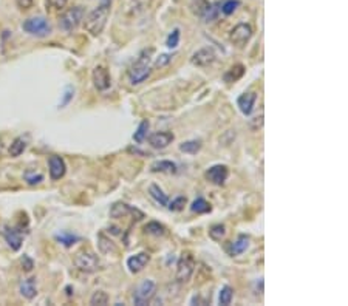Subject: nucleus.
Masks as SVG:
<instances>
[{
    "instance_id": "1",
    "label": "nucleus",
    "mask_w": 348,
    "mask_h": 306,
    "mask_svg": "<svg viewBox=\"0 0 348 306\" xmlns=\"http://www.w3.org/2000/svg\"><path fill=\"white\" fill-rule=\"evenodd\" d=\"M113 0H101L99 6L93 10L84 20V28L89 31L92 36H99L107 25V19L110 16Z\"/></svg>"
},
{
    "instance_id": "2",
    "label": "nucleus",
    "mask_w": 348,
    "mask_h": 306,
    "mask_svg": "<svg viewBox=\"0 0 348 306\" xmlns=\"http://www.w3.org/2000/svg\"><path fill=\"white\" fill-rule=\"evenodd\" d=\"M152 54L153 48L141 51V54L136 59V62L128 70V79L133 85H139L147 81L152 74Z\"/></svg>"
},
{
    "instance_id": "3",
    "label": "nucleus",
    "mask_w": 348,
    "mask_h": 306,
    "mask_svg": "<svg viewBox=\"0 0 348 306\" xmlns=\"http://www.w3.org/2000/svg\"><path fill=\"white\" fill-rule=\"evenodd\" d=\"M156 294V283L150 278H144L133 291V303L138 306H144L150 303Z\"/></svg>"
},
{
    "instance_id": "4",
    "label": "nucleus",
    "mask_w": 348,
    "mask_h": 306,
    "mask_svg": "<svg viewBox=\"0 0 348 306\" xmlns=\"http://www.w3.org/2000/svg\"><path fill=\"white\" fill-rule=\"evenodd\" d=\"M22 28L25 33H28L31 36H36V37H47L51 33L50 22L45 19V17H40V16L27 19L22 23Z\"/></svg>"
},
{
    "instance_id": "5",
    "label": "nucleus",
    "mask_w": 348,
    "mask_h": 306,
    "mask_svg": "<svg viewBox=\"0 0 348 306\" xmlns=\"http://www.w3.org/2000/svg\"><path fill=\"white\" fill-rule=\"evenodd\" d=\"M84 16H85V11L82 6L70 8V10H67L62 16H60L59 27L67 33L73 31L74 28H77V25L84 20Z\"/></svg>"
},
{
    "instance_id": "6",
    "label": "nucleus",
    "mask_w": 348,
    "mask_h": 306,
    "mask_svg": "<svg viewBox=\"0 0 348 306\" xmlns=\"http://www.w3.org/2000/svg\"><path fill=\"white\" fill-rule=\"evenodd\" d=\"M195 270V258L189 251L183 252L177 265V280L180 283H187Z\"/></svg>"
},
{
    "instance_id": "7",
    "label": "nucleus",
    "mask_w": 348,
    "mask_h": 306,
    "mask_svg": "<svg viewBox=\"0 0 348 306\" xmlns=\"http://www.w3.org/2000/svg\"><path fill=\"white\" fill-rule=\"evenodd\" d=\"M74 266L85 274H93L101 269V261L92 252H79L74 257Z\"/></svg>"
},
{
    "instance_id": "8",
    "label": "nucleus",
    "mask_w": 348,
    "mask_h": 306,
    "mask_svg": "<svg viewBox=\"0 0 348 306\" xmlns=\"http://www.w3.org/2000/svg\"><path fill=\"white\" fill-rule=\"evenodd\" d=\"M252 27L249 23H238L236 25L232 30H231V34H229V40L232 45H236L238 48L245 47L246 43L251 40L252 37Z\"/></svg>"
},
{
    "instance_id": "9",
    "label": "nucleus",
    "mask_w": 348,
    "mask_h": 306,
    "mask_svg": "<svg viewBox=\"0 0 348 306\" xmlns=\"http://www.w3.org/2000/svg\"><path fill=\"white\" fill-rule=\"evenodd\" d=\"M207 181H211L215 186H223L226 180L229 177V169L224 164H215L212 167H209L204 173Z\"/></svg>"
},
{
    "instance_id": "10",
    "label": "nucleus",
    "mask_w": 348,
    "mask_h": 306,
    "mask_svg": "<svg viewBox=\"0 0 348 306\" xmlns=\"http://www.w3.org/2000/svg\"><path fill=\"white\" fill-rule=\"evenodd\" d=\"M128 214H132L135 216V220H141V218H144V214L141 211H138L136 207H132V206L123 203V201H118V203H115L110 207L111 218H124Z\"/></svg>"
},
{
    "instance_id": "11",
    "label": "nucleus",
    "mask_w": 348,
    "mask_h": 306,
    "mask_svg": "<svg viewBox=\"0 0 348 306\" xmlns=\"http://www.w3.org/2000/svg\"><path fill=\"white\" fill-rule=\"evenodd\" d=\"M48 170H50V178L53 181L64 178V175L67 172L65 161L57 155H51L48 158Z\"/></svg>"
},
{
    "instance_id": "12",
    "label": "nucleus",
    "mask_w": 348,
    "mask_h": 306,
    "mask_svg": "<svg viewBox=\"0 0 348 306\" xmlns=\"http://www.w3.org/2000/svg\"><path fill=\"white\" fill-rule=\"evenodd\" d=\"M93 84L99 91H106L110 89L111 79H110L109 70L106 67H96L93 70Z\"/></svg>"
},
{
    "instance_id": "13",
    "label": "nucleus",
    "mask_w": 348,
    "mask_h": 306,
    "mask_svg": "<svg viewBox=\"0 0 348 306\" xmlns=\"http://www.w3.org/2000/svg\"><path fill=\"white\" fill-rule=\"evenodd\" d=\"M215 51L212 48H200L190 57V62L197 67H207L215 62Z\"/></svg>"
},
{
    "instance_id": "14",
    "label": "nucleus",
    "mask_w": 348,
    "mask_h": 306,
    "mask_svg": "<svg viewBox=\"0 0 348 306\" xmlns=\"http://www.w3.org/2000/svg\"><path fill=\"white\" fill-rule=\"evenodd\" d=\"M149 261H150V253L139 252V253H135V255L127 258V268L132 274H138L147 266Z\"/></svg>"
},
{
    "instance_id": "15",
    "label": "nucleus",
    "mask_w": 348,
    "mask_h": 306,
    "mask_svg": "<svg viewBox=\"0 0 348 306\" xmlns=\"http://www.w3.org/2000/svg\"><path fill=\"white\" fill-rule=\"evenodd\" d=\"M173 139H175V135L172 132H156L149 136V144L153 148H160L161 150V148H166L169 144H172Z\"/></svg>"
},
{
    "instance_id": "16",
    "label": "nucleus",
    "mask_w": 348,
    "mask_h": 306,
    "mask_svg": "<svg viewBox=\"0 0 348 306\" xmlns=\"http://www.w3.org/2000/svg\"><path fill=\"white\" fill-rule=\"evenodd\" d=\"M256 101H257V93L248 91V93H243L237 99V106H238V108H240V111L243 113V115L249 116L252 113V110H254Z\"/></svg>"
},
{
    "instance_id": "17",
    "label": "nucleus",
    "mask_w": 348,
    "mask_h": 306,
    "mask_svg": "<svg viewBox=\"0 0 348 306\" xmlns=\"http://www.w3.org/2000/svg\"><path fill=\"white\" fill-rule=\"evenodd\" d=\"M3 237L13 251H19L22 248V234L20 231L14 229V227L10 226H5V231H3Z\"/></svg>"
},
{
    "instance_id": "18",
    "label": "nucleus",
    "mask_w": 348,
    "mask_h": 306,
    "mask_svg": "<svg viewBox=\"0 0 348 306\" xmlns=\"http://www.w3.org/2000/svg\"><path fill=\"white\" fill-rule=\"evenodd\" d=\"M249 235H245V234H240L237 240L236 241H232L229 244V248H228V252L231 253L232 257H236V255H240V253L245 252L248 248H249Z\"/></svg>"
},
{
    "instance_id": "19",
    "label": "nucleus",
    "mask_w": 348,
    "mask_h": 306,
    "mask_svg": "<svg viewBox=\"0 0 348 306\" xmlns=\"http://www.w3.org/2000/svg\"><path fill=\"white\" fill-rule=\"evenodd\" d=\"M19 291L20 294L25 297V299L33 300L34 297L37 295V285H36V278H27L23 280L19 286Z\"/></svg>"
},
{
    "instance_id": "20",
    "label": "nucleus",
    "mask_w": 348,
    "mask_h": 306,
    "mask_svg": "<svg viewBox=\"0 0 348 306\" xmlns=\"http://www.w3.org/2000/svg\"><path fill=\"white\" fill-rule=\"evenodd\" d=\"M150 170L153 173H177L178 167H177V164L173 162V161L161 160V161H155L150 165Z\"/></svg>"
},
{
    "instance_id": "21",
    "label": "nucleus",
    "mask_w": 348,
    "mask_h": 306,
    "mask_svg": "<svg viewBox=\"0 0 348 306\" xmlns=\"http://www.w3.org/2000/svg\"><path fill=\"white\" fill-rule=\"evenodd\" d=\"M98 248L101 251V253H104V255H110V253H116L118 252L116 244L113 243L109 237H106L104 234L98 235Z\"/></svg>"
},
{
    "instance_id": "22",
    "label": "nucleus",
    "mask_w": 348,
    "mask_h": 306,
    "mask_svg": "<svg viewBox=\"0 0 348 306\" xmlns=\"http://www.w3.org/2000/svg\"><path fill=\"white\" fill-rule=\"evenodd\" d=\"M243 74H245V67L241 64H236L224 73L223 79H224V82H237L238 79H241Z\"/></svg>"
},
{
    "instance_id": "23",
    "label": "nucleus",
    "mask_w": 348,
    "mask_h": 306,
    "mask_svg": "<svg viewBox=\"0 0 348 306\" xmlns=\"http://www.w3.org/2000/svg\"><path fill=\"white\" fill-rule=\"evenodd\" d=\"M149 194H150V197H152V198H153L160 206H167V204H169V198H167V195L164 194L163 189H161L158 184H152V186L149 187Z\"/></svg>"
},
{
    "instance_id": "24",
    "label": "nucleus",
    "mask_w": 348,
    "mask_h": 306,
    "mask_svg": "<svg viewBox=\"0 0 348 306\" xmlns=\"http://www.w3.org/2000/svg\"><path fill=\"white\" fill-rule=\"evenodd\" d=\"M201 141L200 139H190V141H186V143H183L180 144V150L183 153H189V155H197L200 150H201Z\"/></svg>"
},
{
    "instance_id": "25",
    "label": "nucleus",
    "mask_w": 348,
    "mask_h": 306,
    "mask_svg": "<svg viewBox=\"0 0 348 306\" xmlns=\"http://www.w3.org/2000/svg\"><path fill=\"white\" fill-rule=\"evenodd\" d=\"M25 148H27V139L22 136H17L10 145V155L13 158H17V156H20L25 152Z\"/></svg>"
},
{
    "instance_id": "26",
    "label": "nucleus",
    "mask_w": 348,
    "mask_h": 306,
    "mask_svg": "<svg viewBox=\"0 0 348 306\" xmlns=\"http://www.w3.org/2000/svg\"><path fill=\"white\" fill-rule=\"evenodd\" d=\"M190 211L195 214H207L212 211V206L207 203V201L201 197H198L192 204H190Z\"/></svg>"
},
{
    "instance_id": "27",
    "label": "nucleus",
    "mask_w": 348,
    "mask_h": 306,
    "mask_svg": "<svg viewBox=\"0 0 348 306\" xmlns=\"http://www.w3.org/2000/svg\"><path fill=\"white\" fill-rule=\"evenodd\" d=\"M144 232L149 235H155V237H163V235H166V227L158 221H150L144 226Z\"/></svg>"
},
{
    "instance_id": "28",
    "label": "nucleus",
    "mask_w": 348,
    "mask_h": 306,
    "mask_svg": "<svg viewBox=\"0 0 348 306\" xmlns=\"http://www.w3.org/2000/svg\"><path fill=\"white\" fill-rule=\"evenodd\" d=\"M55 238H56V241H59L60 244H64L65 248H72L74 243H77V241L81 240L79 237H77V235L70 234V232H60V234L56 235Z\"/></svg>"
},
{
    "instance_id": "29",
    "label": "nucleus",
    "mask_w": 348,
    "mask_h": 306,
    "mask_svg": "<svg viewBox=\"0 0 348 306\" xmlns=\"http://www.w3.org/2000/svg\"><path fill=\"white\" fill-rule=\"evenodd\" d=\"M149 127H150L149 121H147V119L141 121V124L138 126L136 132L133 133V141L138 143V144L144 143V139L147 138V132H149Z\"/></svg>"
},
{
    "instance_id": "30",
    "label": "nucleus",
    "mask_w": 348,
    "mask_h": 306,
    "mask_svg": "<svg viewBox=\"0 0 348 306\" xmlns=\"http://www.w3.org/2000/svg\"><path fill=\"white\" fill-rule=\"evenodd\" d=\"M209 6L211 3L207 2V0H192V3H190V8H192V13L198 17H204Z\"/></svg>"
},
{
    "instance_id": "31",
    "label": "nucleus",
    "mask_w": 348,
    "mask_h": 306,
    "mask_svg": "<svg viewBox=\"0 0 348 306\" xmlns=\"http://www.w3.org/2000/svg\"><path fill=\"white\" fill-rule=\"evenodd\" d=\"M23 180L27 181L30 186H36V184H40V182L43 181V175L40 172H36L34 169H28V170H25V173H23Z\"/></svg>"
},
{
    "instance_id": "32",
    "label": "nucleus",
    "mask_w": 348,
    "mask_h": 306,
    "mask_svg": "<svg viewBox=\"0 0 348 306\" xmlns=\"http://www.w3.org/2000/svg\"><path fill=\"white\" fill-rule=\"evenodd\" d=\"M226 235V226L224 224H214L211 229H209V237L214 241H221Z\"/></svg>"
},
{
    "instance_id": "33",
    "label": "nucleus",
    "mask_w": 348,
    "mask_h": 306,
    "mask_svg": "<svg viewBox=\"0 0 348 306\" xmlns=\"http://www.w3.org/2000/svg\"><path fill=\"white\" fill-rule=\"evenodd\" d=\"M232 297H234V289L231 286H223L221 289H220V295H219V302H220V305H223V306H228V305H231V302H232Z\"/></svg>"
},
{
    "instance_id": "34",
    "label": "nucleus",
    "mask_w": 348,
    "mask_h": 306,
    "mask_svg": "<svg viewBox=\"0 0 348 306\" xmlns=\"http://www.w3.org/2000/svg\"><path fill=\"white\" fill-rule=\"evenodd\" d=\"M241 3H240V0H226V2L221 5V13L224 14V16H231V14H234L237 11V8L240 6Z\"/></svg>"
},
{
    "instance_id": "35",
    "label": "nucleus",
    "mask_w": 348,
    "mask_h": 306,
    "mask_svg": "<svg viewBox=\"0 0 348 306\" xmlns=\"http://www.w3.org/2000/svg\"><path fill=\"white\" fill-rule=\"evenodd\" d=\"M186 204H187V198L186 197H177L175 199L172 201V203L167 204V207H169V211H172V212H180V211L184 209Z\"/></svg>"
},
{
    "instance_id": "36",
    "label": "nucleus",
    "mask_w": 348,
    "mask_h": 306,
    "mask_svg": "<svg viewBox=\"0 0 348 306\" xmlns=\"http://www.w3.org/2000/svg\"><path fill=\"white\" fill-rule=\"evenodd\" d=\"M180 37H181V31L178 28L173 30L169 36H167V40H166V45L170 48V50H175L178 47V43H180Z\"/></svg>"
},
{
    "instance_id": "37",
    "label": "nucleus",
    "mask_w": 348,
    "mask_h": 306,
    "mask_svg": "<svg viewBox=\"0 0 348 306\" xmlns=\"http://www.w3.org/2000/svg\"><path fill=\"white\" fill-rule=\"evenodd\" d=\"M109 303V295L104 292V291H96L90 299V305H99L104 306Z\"/></svg>"
},
{
    "instance_id": "38",
    "label": "nucleus",
    "mask_w": 348,
    "mask_h": 306,
    "mask_svg": "<svg viewBox=\"0 0 348 306\" xmlns=\"http://www.w3.org/2000/svg\"><path fill=\"white\" fill-rule=\"evenodd\" d=\"M73 96H74V89L72 85H67L64 90V94H62V101L59 102V108H64L65 106H68L70 101L73 99Z\"/></svg>"
},
{
    "instance_id": "39",
    "label": "nucleus",
    "mask_w": 348,
    "mask_h": 306,
    "mask_svg": "<svg viewBox=\"0 0 348 306\" xmlns=\"http://www.w3.org/2000/svg\"><path fill=\"white\" fill-rule=\"evenodd\" d=\"M172 57L173 54H161L160 57H156V60L153 62V68H163V67H166L172 62Z\"/></svg>"
},
{
    "instance_id": "40",
    "label": "nucleus",
    "mask_w": 348,
    "mask_h": 306,
    "mask_svg": "<svg viewBox=\"0 0 348 306\" xmlns=\"http://www.w3.org/2000/svg\"><path fill=\"white\" fill-rule=\"evenodd\" d=\"M262 126H263V115L256 116V118H252V119L249 121L251 130H258V128H262Z\"/></svg>"
},
{
    "instance_id": "41",
    "label": "nucleus",
    "mask_w": 348,
    "mask_h": 306,
    "mask_svg": "<svg viewBox=\"0 0 348 306\" xmlns=\"http://www.w3.org/2000/svg\"><path fill=\"white\" fill-rule=\"evenodd\" d=\"M22 266L27 272H30V270H33V268H34V261L28 255H23L22 257Z\"/></svg>"
},
{
    "instance_id": "42",
    "label": "nucleus",
    "mask_w": 348,
    "mask_h": 306,
    "mask_svg": "<svg viewBox=\"0 0 348 306\" xmlns=\"http://www.w3.org/2000/svg\"><path fill=\"white\" fill-rule=\"evenodd\" d=\"M16 3L20 10H30L33 6V0H16Z\"/></svg>"
},
{
    "instance_id": "43",
    "label": "nucleus",
    "mask_w": 348,
    "mask_h": 306,
    "mask_svg": "<svg viewBox=\"0 0 348 306\" xmlns=\"http://www.w3.org/2000/svg\"><path fill=\"white\" fill-rule=\"evenodd\" d=\"M68 0H50V5L53 6V8H57V10H60V8H64L67 5Z\"/></svg>"
},
{
    "instance_id": "44",
    "label": "nucleus",
    "mask_w": 348,
    "mask_h": 306,
    "mask_svg": "<svg viewBox=\"0 0 348 306\" xmlns=\"http://www.w3.org/2000/svg\"><path fill=\"white\" fill-rule=\"evenodd\" d=\"M2 153H3V143L0 141V156H2Z\"/></svg>"
}]
</instances>
